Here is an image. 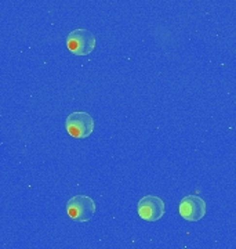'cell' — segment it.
Instances as JSON below:
<instances>
[{"label": "cell", "instance_id": "obj_1", "mask_svg": "<svg viewBox=\"0 0 236 249\" xmlns=\"http://www.w3.org/2000/svg\"><path fill=\"white\" fill-rule=\"evenodd\" d=\"M94 119L88 112L75 111L65 119V129L75 139H87L94 132Z\"/></svg>", "mask_w": 236, "mask_h": 249}, {"label": "cell", "instance_id": "obj_2", "mask_svg": "<svg viewBox=\"0 0 236 249\" xmlns=\"http://www.w3.org/2000/svg\"><path fill=\"white\" fill-rule=\"evenodd\" d=\"M96 211L97 206L94 199L87 196H75L67 202V213L75 222H90Z\"/></svg>", "mask_w": 236, "mask_h": 249}, {"label": "cell", "instance_id": "obj_3", "mask_svg": "<svg viewBox=\"0 0 236 249\" xmlns=\"http://www.w3.org/2000/svg\"><path fill=\"white\" fill-rule=\"evenodd\" d=\"M67 47L75 55H88L96 49V36L88 29L79 28L67 36Z\"/></svg>", "mask_w": 236, "mask_h": 249}, {"label": "cell", "instance_id": "obj_4", "mask_svg": "<svg viewBox=\"0 0 236 249\" xmlns=\"http://www.w3.org/2000/svg\"><path fill=\"white\" fill-rule=\"evenodd\" d=\"M137 209L142 220L157 222L163 217V214L166 212V205L163 202V199H160L159 196H147L141 198Z\"/></svg>", "mask_w": 236, "mask_h": 249}, {"label": "cell", "instance_id": "obj_5", "mask_svg": "<svg viewBox=\"0 0 236 249\" xmlns=\"http://www.w3.org/2000/svg\"><path fill=\"white\" fill-rule=\"evenodd\" d=\"M206 202L198 196H184L180 202V214L186 222H199L206 214Z\"/></svg>", "mask_w": 236, "mask_h": 249}]
</instances>
